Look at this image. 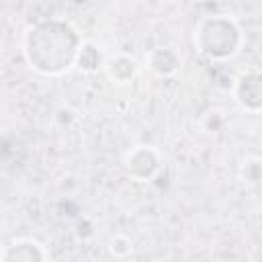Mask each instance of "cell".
<instances>
[{
    "label": "cell",
    "mask_w": 262,
    "mask_h": 262,
    "mask_svg": "<svg viewBox=\"0 0 262 262\" xmlns=\"http://www.w3.org/2000/svg\"><path fill=\"white\" fill-rule=\"evenodd\" d=\"M160 164H162L160 154L149 145H137L125 158V168H127L129 176H133L137 180L151 178L160 170Z\"/></svg>",
    "instance_id": "4"
},
{
    "label": "cell",
    "mask_w": 262,
    "mask_h": 262,
    "mask_svg": "<svg viewBox=\"0 0 262 262\" xmlns=\"http://www.w3.org/2000/svg\"><path fill=\"white\" fill-rule=\"evenodd\" d=\"M149 68L158 76H170L178 68V57L174 55V51L170 47H158L149 55Z\"/></svg>",
    "instance_id": "7"
},
{
    "label": "cell",
    "mask_w": 262,
    "mask_h": 262,
    "mask_svg": "<svg viewBox=\"0 0 262 262\" xmlns=\"http://www.w3.org/2000/svg\"><path fill=\"white\" fill-rule=\"evenodd\" d=\"M235 100L250 113L262 111V72H248L235 84Z\"/></svg>",
    "instance_id": "5"
},
{
    "label": "cell",
    "mask_w": 262,
    "mask_h": 262,
    "mask_svg": "<svg viewBox=\"0 0 262 262\" xmlns=\"http://www.w3.org/2000/svg\"><path fill=\"white\" fill-rule=\"evenodd\" d=\"M106 74L117 84H129L137 74V61L127 55H117L106 63Z\"/></svg>",
    "instance_id": "6"
},
{
    "label": "cell",
    "mask_w": 262,
    "mask_h": 262,
    "mask_svg": "<svg viewBox=\"0 0 262 262\" xmlns=\"http://www.w3.org/2000/svg\"><path fill=\"white\" fill-rule=\"evenodd\" d=\"M242 35L237 25L225 14H213L201 20L194 33V45L211 59H227L237 53Z\"/></svg>",
    "instance_id": "2"
},
{
    "label": "cell",
    "mask_w": 262,
    "mask_h": 262,
    "mask_svg": "<svg viewBox=\"0 0 262 262\" xmlns=\"http://www.w3.org/2000/svg\"><path fill=\"white\" fill-rule=\"evenodd\" d=\"M82 41L76 31L61 20L31 25L23 35V55L31 70L43 76H57L78 63Z\"/></svg>",
    "instance_id": "1"
},
{
    "label": "cell",
    "mask_w": 262,
    "mask_h": 262,
    "mask_svg": "<svg viewBox=\"0 0 262 262\" xmlns=\"http://www.w3.org/2000/svg\"><path fill=\"white\" fill-rule=\"evenodd\" d=\"M49 252L35 237H16L0 252V262H43Z\"/></svg>",
    "instance_id": "3"
}]
</instances>
